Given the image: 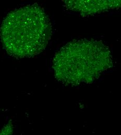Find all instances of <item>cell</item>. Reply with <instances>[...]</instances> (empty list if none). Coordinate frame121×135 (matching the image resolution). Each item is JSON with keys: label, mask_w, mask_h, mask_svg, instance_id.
<instances>
[{"label": "cell", "mask_w": 121, "mask_h": 135, "mask_svg": "<svg viewBox=\"0 0 121 135\" xmlns=\"http://www.w3.org/2000/svg\"><path fill=\"white\" fill-rule=\"evenodd\" d=\"M52 34L50 19L39 5L11 11L4 18L0 35L4 49L19 58L34 57L46 49Z\"/></svg>", "instance_id": "6da1fadb"}, {"label": "cell", "mask_w": 121, "mask_h": 135, "mask_svg": "<svg viewBox=\"0 0 121 135\" xmlns=\"http://www.w3.org/2000/svg\"><path fill=\"white\" fill-rule=\"evenodd\" d=\"M112 66L108 48L93 40L69 42L56 54L53 61L56 79L66 85L92 82Z\"/></svg>", "instance_id": "7a4b0ae2"}, {"label": "cell", "mask_w": 121, "mask_h": 135, "mask_svg": "<svg viewBox=\"0 0 121 135\" xmlns=\"http://www.w3.org/2000/svg\"><path fill=\"white\" fill-rule=\"evenodd\" d=\"M64 2L68 9L84 15L94 14L121 7V0L64 1Z\"/></svg>", "instance_id": "3957f363"}, {"label": "cell", "mask_w": 121, "mask_h": 135, "mask_svg": "<svg viewBox=\"0 0 121 135\" xmlns=\"http://www.w3.org/2000/svg\"><path fill=\"white\" fill-rule=\"evenodd\" d=\"M14 126L12 120L8 122L0 130V135H13Z\"/></svg>", "instance_id": "277c9868"}]
</instances>
